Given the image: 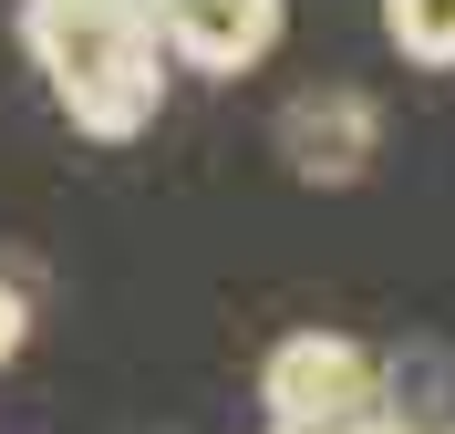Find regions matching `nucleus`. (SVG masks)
<instances>
[{
    "mask_svg": "<svg viewBox=\"0 0 455 434\" xmlns=\"http://www.w3.org/2000/svg\"><path fill=\"white\" fill-rule=\"evenodd\" d=\"M372 155H383V104L352 83H321V93H290L280 104V166L300 186H363Z\"/></svg>",
    "mask_w": 455,
    "mask_h": 434,
    "instance_id": "3",
    "label": "nucleus"
},
{
    "mask_svg": "<svg viewBox=\"0 0 455 434\" xmlns=\"http://www.w3.org/2000/svg\"><path fill=\"white\" fill-rule=\"evenodd\" d=\"M259 404H269V424H352L383 404V362L352 331H290L259 362Z\"/></svg>",
    "mask_w": 455,
    "mask_h": 434,
    "instance_id": "2",
    "label": "nucleus"
},
{
    "mask_svg": "<svg viewBox=\"0 0 455 434\" xmlns=\"http://www.w3.org/2000/svg\"><path fill=\"white\" fill-rule=\"evenodd\" d=\"M21 342H31V289L11 280V269H0V373L21 362Z\"/></svg>",
    "mask_w": 455,
    "mask_h": 434,
    "instance_id": "6",
    "label": "nucleus"
},
{
    "mask_svg": "<svg viewBox=\"0 0 455 434\" xmlns=\"http://www.w3.org/2000/svg\"><path fill=\"white\" fill-rule=\"evenodd\" d=\"M331 434H414V424H403V414H383V404H372V414H352V424H331Z\"/></svg>",
    "mask_w": 455,
    "mask_h": 434,
    "instance_id": "7",
    "label": "nucleus"
},
{
    "mask_svg": "<svg viewBox=\"0 0 455 434\" xmlns=\"http://www.w3.org/2000/svg\"><path fill=\"white\" fill-rule=\"evenodd\" d=\"M383 42L414 73H455V0H383Z\"/></svg>",
    "mask_w": 455,
    "mask_h": 434,
    "instance_id": "5",
    "label": "nucleus"
},
{
    "mask_svg": "<svg viewBox=\"0 0 455 434\" xmlns=\"http://www.w3.org/2000/svg\"><path fill=\"white\" fill-rule=\"evenodd\" d=\"M21 42L42 62V83L93 145H135L166 104V42L145 11H104V0H21Z\"/></svg>",
    "mask_w": 455,
    "mask_h": 434,
    "instance_id": "1",
    "label": "nucleus"
},
{
    "mask_svg": "<svg viewBox=\"0 0 455 434\" xmlns=\"http://www.w3.org/2000/svg\"><path fill=\"white\" fill-rule=\"evenodd\" d=\"M269 434H331V424H269Z\"/></svg>",
    "mask_w": 455,
    "mask_h": 434,
    "instance_id": "8",
    "label": "nucleus"
},
{
    "mask_svg": "<svg viewBox=\"0 0 455 434\" xmlns=\"http://www.w3.org/2000/svg\"><path fill=\"white\" fill-rule=\"evenodd\" d=\"M156 21V42H166V62H187V73H249V62L280 52L290 31V0H156L145 11Z\"/></svg>",
    "mask_w": 455,
    "mask_h": 434,
    "instance_id": "4",
    "label": "nucleus"
}]
</instances>
